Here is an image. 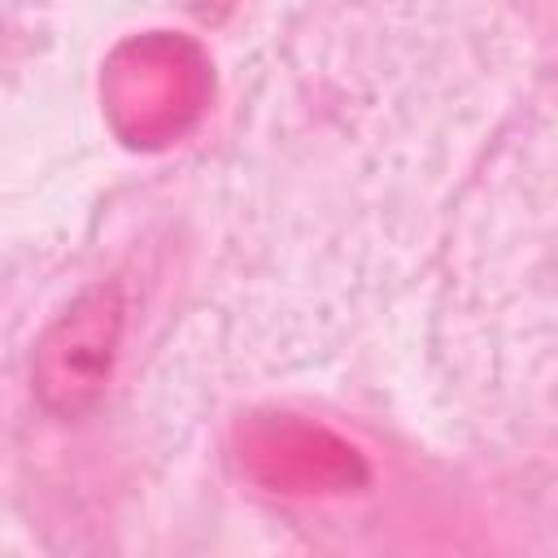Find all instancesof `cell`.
<instances>
[{"label":"cell","mask_w":558,"mask_h":558,"mask_svg":"<svg viewBox=\"0 0 558 558\" xmlns=\"http://www.w3.org/2000/svg\"><path fill=\"white\" fill-rule=\"evenodd\" d=\"M122 340V301L118 288L83 292L39 340L35 349V392L52 414H83L118 357Z\"/></svg>","instance_id":"6da1fadb"},{"label":"cell","mask_w":558,"mask_h":558,"mask_svg":"<svg viewBox=\"0 0 558 558\" xmlns=\"http://www.w3.org/2000/svg\"><path fill=\"white\" fill-rule=\"evenodd\" d=\"M244 458L266 484L283 488V493L349 488V484H357L366 475L357 453L344 440H336L323 427L296 423V418L257 423L248 432V440H244Z\"/></svg>","instance_id":"7a4b0ae2"}]
</instances>
